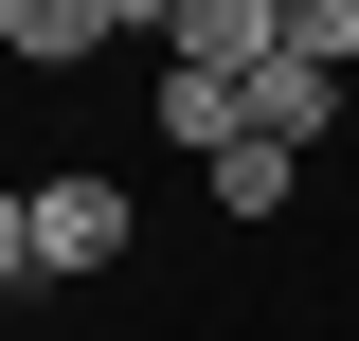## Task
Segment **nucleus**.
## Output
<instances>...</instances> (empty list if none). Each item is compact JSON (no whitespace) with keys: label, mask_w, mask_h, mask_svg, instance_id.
Listing matches in <instances>:
<instances>
[{"label":"nucleus","mask_w":359,"mask_h":341,"mask_svg":"<svg viewBox=\"0 0 359 341\" xmlns=\"http://www.w3.org/2000/svg\"><path fill=\"white\" fill-rule=\"evenodd\" d=\"M36 288V180H0V305Z\"/></svg>","instance_id":"8"},{"label":"nucleus","mask_w":359,"mask_h":341,"mask_svg":"<svg viewBox=\"0 0 359 341\" xmlns=\"http://www.w3.org/2000/svg\"><path fill=\"white\" fill-rule=\"evenodd\" d=\"M198 198H216V234H287V215H306V144H216V162H198Z\"/></svg>","instance_id":"3"},{"label":"nucleus","mask_w":359,"mask_h":341,"mask_svg":"<svg viewBox=\"0 0 359 341\" xmlns=\"http://www.w3.org/2000/svg\"><path fill=\"white\" fill-rule=\"evenodd\" d=\"M341 108H359V72H323V54H269V72H252V126H269V144H306V162L341 144Z\"/></svg>","instance_id":"6"},{"label":"nucleus","mask_w":359,"mask_h":341,"mask_svg":"<svg viewBox=\"0 0 359 341\" xmlns=\"http://www.w3.org/2000/svg\"><path fill=\"white\" fill-rule=\"evenodd\" d=\"M144 144H180V162L252 144V72H198V54H144Z\"/></svg>","instance_id":"2"},{"label":"nucleus","mask_w":359,"mask_h":341,"mask_svg":"<svg viewBox=\"0 0 359 341\" xmlns=\"http://www.w3.org/2000/svg\"><path fill=\"white\" fill-rule=\"evenodd\" d=\"M162 54H198V72H269V54H287V0H162Z\"/></svg>","instance_id":"5"},{"label":"nucleus","mask_w":359,"mask_h":341,"mask_svg":"<svg viewBox=\"0 0 359 341\" xmlns=\"http://www.w3.org/2000/svg\"><path fill=\"white\" fill-rule=\"evenodd\" d=\"M287 54H323V72H359V0H287Z\"/></svg>","instance_id":"7"},{"label":"nucleus","mask_w":359,"mask_h":341,"mask_svg":"<svg viewBox=\"0 0 359 341\" xmlns=\"http://www.w3.org/2000/svg\"><path fill=\"white\" fill-rule=\"evenodd\" d=\"M126 180L108 162H36V288H108V269H126Z\"/></svg>","instance_id":"1"},{"label":"nucleus","mask_w":359,"mask_h":341,"mask_svg":"<svg viewBox=\"0 0 359 341\" xmlns=\"http://www.w3.org/2000/svg\"><path fill=\"white\" fill-rule=\"evenodd\" d=\"M108 54H126L108 0H0V72H108Z\"/></svg>","instance_id":"4"}]
</instances>
